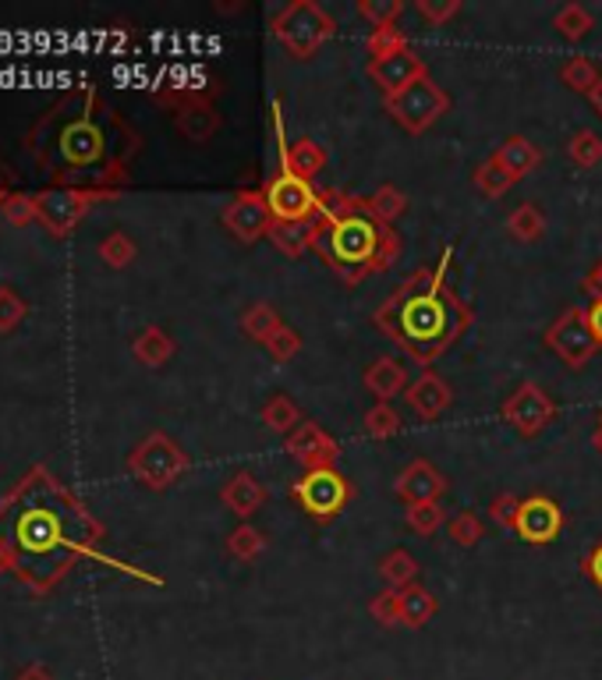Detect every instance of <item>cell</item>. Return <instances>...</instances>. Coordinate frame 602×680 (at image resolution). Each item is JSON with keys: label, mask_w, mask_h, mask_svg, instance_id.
I'll return each instance as SVG.
<instances>
[{"label": "cell", "mask_w": 602, "mask_h": 680, "mask_svg": "<svg viewBox=\"0 0 602 680\" xmlns=\"http://www.w3.org/2000/svg\"><path fill=\"white\" fill-rule=\"evenodd\" d=\"M451 248H443L440 263L430 269L422 266L407 277L391 298H386L373 323L391 337L401 352L430 368L446 347L464 337V329L472 326L475 313L472 305L457 298V290L446 284V269H451Z\"/></svg>", "instance_id": "1"}, {"label": "cell", "mask_w": 602, "mask_h": 680, "mask_svg": "<svg viewBox=\"0 0 602 680\" xmlns=\"http://www.w3.org/2000/svg\"><path fill=\"white\" fill-rule=\"evenodd\" d=\"M313 248L344 284H358L368 274H383L394 266L401 256V238L394 227L379 224L368 213L365 199L323 191Z\"/></svg>", "instance_id": "2"}, {"label": "cell", "mask_w": 602, "mask_h": 680, "mask_svg": "<svg viewBox=\"0 0 602 680\" xmlns=\"http://www.w3.org/2000/svg\"><path fill=\"white\" fill-rule=\"evenodd\" d=\"M334 29H337L334 18H329L316 0H295V4H287L274 18V36L295 61L316 57L326 47L329 36H334Z\"/></svg>", "instance_id": "3"}, {"label": "cell", "mask_w": 602, "mask_h": 680, "mask_svg": "<svg viewBox=\"0 0 602 680\" xmlns=\"http://www.w3.org/2000/svg\"><path fill=\"white\" fill-rule=\"evenodd\" d=\"M131 475L149 490H167L188 472V454L164 433H149L128 457Z\"/></svg>", "instance_id": "4"}, {"label": "cell", "mask_w": 602, "mask_h": 680, "mask_svg": "<svg viewBox=\"0 0 602 680\" xmlns=\"http://www.w3.org/2000/svg\"><path fill=\"white\" fill-rule=\"evenodd\" d=\"M290 496L298 500V507L313 521H334L352 503L355 490L337 469H316L290 485Z\"/></svg>", "instance_id": "5"}, {"label": "cell", "mask_w": 602, "mask_h": 680, "mask_svg": "<svg viewBox=\"0 0 602 680\" xmlns=\"http://www.w3.org/2000/svg\"><path fill=\"white\" fill-rule=\"evenodd\" d=\"M446 107H451V100H446V92L425 75V79L412 82L407 89L386 96V110H391V118L412 135H422L425 128H433Z\"/></svg>", "instance_id": "6"}, {"label": "cell", "mask_w": 602, "mask_h": 680, "mask_svg": "<svg viewBox=\"0 0 602 680\" xmlns=\"http://www.w3.org/2000/svg\"><path fill=\"white\" fill-rule=\"evenodd\" d=\"M263 199H266L269 213H274V220L295 224V220H313L316 217L319 206H323V191H316V185L298 178V174L277 170L274 178H266Z\"/></svg>", "instance_id": "7"}, {"label": "cell", "mask_w": 602, "mask_h": 680, "mask_svg": "<svg viewBox=\"0 0 602 680\" xmlns=\"http://www.w3.org/2000/svg\"><path fill=\"white\" fill-rule=\"evenodd\" d=\"M546 344L571 368L589 365L592 355L599 352V341H595L592 326H589V308H578V305L563 308V313L546 329Z\"/></svg>", "instance_id": "8"}, {"label": "cell", "mask_w": 602, "mask_h": 680, "mask_svg": "<svg viewBox=\"0 0 602 680\" xmlns=\"http://www.w3.org/2000/svg\"><path fill=\"white\" fill-rule=\"evenodd\" d=\"M553 418H556L553 397L532 380H524L517 391L503 401V422H507L511 430L521 433V436H539Z\"/></svg>", "instance_id": "9"}, {"label": "cell", "mask_w": 602, "mask_h": 680, "mask_svg": "<svg viewBox=\"0 0 602 680\" xmlns=\"http://www.w3.org/2000/svg\"><path fill=\"white\" fill-rule=\"evenodd\" d=\"M224 227L235 235L241 245H251L269 235L274 227V213H269L266 199H263V188H245L238 191L235 199L227 203L224 209Z\"/></svg>", "instance_id": "10"}, {"label": "cell", "mask_w": 602, "mask_h": 680, "mask_svg": "<svg viewBox=\"0 0 602 680\" xmlns=\"http://www.w3.org/2000/svg\"><path fill=\"white\" fill-rule=\"evenodd\" d=\"M563 532V511L553 496H542L532 493L521 500V511H517V524H514V535L529 546H546L556 535Z\"/></svg>", "instance_id": "11"}, {"label": "cell", "mask_w": 602, "mask_h": 680, "mask_svg": "<svg viewBox=\"0 0 602 680\" xmlns=\"http://www.w3.org/2000/svg\"><path fill=\"white\" fill-rule=\"evenodd\" d=\"M284 451L295 457L305 472H316V469H337L341 461V446L337 440L329 436L323 425L316 422H302L295 433L284 436Z\"/></svg>", "instance_id": "12"}, {"label": "cell", "mask_w": 602, "mask_h": 680, "mask_svg": "<svg viewBox=\"0 0 602 680\" xmlns=\"http://www.w3.org/2000/svg\"><path fill=\"white\" fill-rule=\"evenodd\" d=\"M100 199V191H86V188H53L36 196V209H40V220L53 230V235H68V230L86 217V209Z\"/></svg>", "instance_id": "13"}, {"label": "cell", "mask_w": 602, "mask_h": 680, "mask_svg": "<svg viewBox=\"0 0 602 680\" xmlns=\"http://www.w3.org/2000/svg\"><path fill=\"white\" fill-rule=\"evenodd\" d=\"M57 152H61V164L68 167H92L107 157V135L96 121L79 118L65 125L61 139H57Z\"/></svg>", "instance_id": "14"}, {"label": "cell", "mask_w": 602, "mask_h": 680, "mask_svg": "<svg viewBox=\"0 0 602 680\" xmlns=\"http://www.w3.org/2000/svg\"><path fill=\"white\" fill-rule=\"evenodd\" d=\"M425 75H430V71H425V61L412 47H404L401 53L383 57V61H368V79H373L386 96L407 89L412 82L425 79Z\"/></svg>", "instance_id": "15"}, {"label": "cell", "mask_w": 602, "mask_h": 680, "mask_svg": "<svg viewBox=\"0 0 602 680\" xmlns=\"http://www.w3.org/2000/svg\"><path fill=\"white\" fill-rule=\"evenodd\" d=\"M443 490H446L443 472L436 469V464L422 461V457L407 464V469L394 482V493L407 503V507H415V503H440Z\"/></svg>", "instance_id": "16"}, {"label": "cell", "mask_w": 602, "mask_h": 680, "mask_svg": "<svg viewBox=\"0 0 602 680\" xmlns=\"http://www.w3.org/2000/svg\"><path fill=\"white\" fill-rule=\"evenodd\" d=\"M407 404L415 407V415L418 418H425V422H433V418H440L446 407H451V401H454V394H451V386H446V380L443 376H436L433 368H425V373L407 386Z\"/></svg>", "instance_id": "17"}, {"label": "cell", "mask_w": 602, "mask_h": 680, "mask_svg": "<svg viewBox=\"0 0 602 680\" xmlns=\"http://www.w3.org/2000/svg\"><path fill=\"white\" fill-rule=\"evenodd\" d=\"M266 485L251 475V472H235L227 482H224V490H220V500H224V507L230 514H238L241 521H248L251 514H256L263 503H266Z\"/></svg>", "instance_id": "18"}, {"label": "cell", "mask_w": 602, "mask_h": 680, "mask_svg": "<svg viewBox=\"0 0 602 680\" xmlns=\"http://www.w3.org/2000/svg\"><path fill=\"white\" fill-rule=\"evenodd\" d=\"M362 383H365L368 394L379 397V404H391L394 397L407 394V386H412V383H407V368L391 355H383V358H376L373 365H368Z\"/></svg>", "instance_id": "19"}, {"label": "cell", "mask_w": 602, "mask_h": 680, "mask_svg": "<svg viewBox=\"0 0 602 680\" xmlns=\"http://www.w3.org/2000/svg\"><path fill=\"white\" fill-rule=\"evenodd\" d=\"M18 546H26L29 553H47L61 542V524L50 511H29L22 521H18Z\"/></svg>", "instance_id": "20"}, {"label": "cell", "mask_w": 602, "mask_h": 680, "mask_svg": "<svg viewBox=\"0 0 602 680\" xmlns=\"http://www.w3.org/2000/svg\"><path fill=\"white\" fill-rule=\"evenodd\" d=\"M174 125H178V131L185 135L188 142H206V139H213V135H217L220 114L213 110V104H206V100H188V104L178 110Z\"/></svg>", "instance_id": "21"}, {"label": "cell", "mask_w": 602, "mask_h": 680, "mask_svg": "<svg viewBox=\"0 0 602 680\" xmlns=\"http://www.w3.org/2000/svg\"><path fill=\"white\" fill-rule=\"evenodd\" d=\"M493 157L521 181V178H529V174L542 164V149L532 139H524V135H511V139L500 142V149L493 152Z\"/></svg>", "instance_id": "22"}, {"label": "cell", "mask_w": 602, "mask_h": 680, "mask_svg": "<svg viewBox=\"0 0 602 680\" xmlns=\"http://www.w3.org/2000/svg\"><path fill=\"white\" fill-rule=\"evenodd\" d=\"M131 355L135 362H142L149 368H160L174 358V337L160 326H146L139 337L131 341Z\"/></svg>", "instance_id": "23"}, {"label": "cell", "mask_w": 602, "mask_h": 680, "mask_svg": "<svg viewBox=\"0 0 602 680\" xmlns=\"http://www.w3.org/2000/svg\"><path fill=\"white\" fill-rule=\"evenodd\" d=\"M326 164H329V152L313 139H298V142L287 146V170L298 174V178H305V181H316L326 170Z\"/></svg>", "instance_id": "24"}, {"label": "cell", "mask_w": 602, "mask_h": 680, "mask_svg": "<svg viewBox=\"0 0 602 680\" xmlns=\"http://www.w3.org/2000/svg\"><path fill=\"white\" fill-rule=\"evenodd\" d=\"M436 610H440V602H436V595L425 589V585H407V589H401V617H404V628H412V631H418V628H425L430 624V620L436 617Z\"/></svg>", "instance_id": "25"}, {"label": "cell", "mask_w": 602, "mask_h": 680, "mask_svg": "<svg viewBox=\"0 0 602 680\" xmlns=\"http://www.w3.org/2000/svg\"><path fill=\"white\" fill-rule=\"evenodd\" d=\"M269 242H274L284 256H302L305 248H313V238H316V217L313 220H295V224H280L274 220L269 227Z\"/></svg>", "instance_id": "26"}, {"label": "cell", "mask_w": 602, "mask_h": 680, "mask_svg": "<svg viewBox=\"0 0 602 680\" xmlns=\"http://www.w3.org/2000/svg\"><path fill=\"white\" fill-rule=\"evenodd\" d=\"M263 425L266 430H274L280 436H290L302 425V412H298V404L290 401L287 394H274L266 404H263V412H259Z\"/></svg>", "instance_id": "27"}, {"label": "cell", "mask_w": 602, "mask_h": 680, "mask_svg": "<svg viewBox=\"0 0 602 680\" xmlns=\"http://www.w3.org/2000/svg\"><path fill=\"white\" fill-rule=\"evenodd\" d=\"M379 578L386 581V589H407V585H415V578H418V560L407 553V550H391L383 560H379Z\"/></svg>", "instance_id": "28"}, {"label": "cell", "mask_w": 602, "mask_h": 680, "mask_svg": "<svg viewBox=\"0 0 602 680\" xmlns=\"http://www.w3.org/2000/svg\"><path fill=\"white\" fill-rule=\"evenodd\" d=\"M472 181H475V188L482 191L485 199H496V196H503V191H511V188L517 185L514 174L503 167L496 157L482 160V164L475 167V174H472Z\"/></svg>", "instance_id": "29"}, {"label": "cell", "mask_w": 602, "mask_h": 680, "mask_svg": "<svg viewBox=\"0 0 602 680\" xmlns=\"http://www.w3.org/2000/svg\"><path fill=\"white\" fill-rule=\"evenodd\" d=\"M553 29L563 36V40H571V43H581L585 36L595 29V18L585 4H563L556 14H553Z\"/></svg>", "instance_id": "30"}, {"label": "cell", "mask_w": 602, "mask_h": 680, "mask_svg": "<svg viewBox=\"0 0 602 680\" xmlns=\"http://www.w3.org/2000/svg\"><path fill=\"white\" fill-rule=\"evenodd\" d=\"M507 230H511L514 242L532 245V242H539L542 235H546V213H542L539 206H532V203H524L507 217Z\"/></svg>", "instance_id": "31"}, {"label": "cell", "mask_w": 602, "mask_h": 680, "mask_svg": "<svg viewBox=\"0 0 602 680\" xmlns=\"http://www.w3.org/2000/svg\"><path fill=\"white\" fill-rule=\"evenodd\" d=\"M280 326H284L280 313L269 302H259V305L245 308V316H241V334L251 337V341H259V344H266Z\"/></svg>", "instance_id": "32"}, {"label": "cell", "mask_w": 602, "mask_h": 680, "mask_svg": "<svg viewBox=\"0 0 602 680\" xmlns=\"http://www.w3.org/2000/svg\"><path fill=\"white\" fill-rule=\"evenodd\" d=\"M365 206H368V213H373L379 224L391 227V224L401 217V213L407 209V196H404L397 185H379L373 196L365 199Z\"/></svg>", "instance_id": "33"}, {"label": "cell", "mask_w": 602, "mask_h": 680, "mask_svg": "<svg viewBox=\"0 0 602 680\" xmlns=\"http://www.w3.org/2000/svg\"><path fill=\"white\" fill-rule=\"evenodd\" d=\"M263 550H266V535L256 529V524H248V521L238 524V529L227 535V553L235 556V560H241V563L256 560Z\"/></svg>", "instance_id": "34"}, {"label": "cell", "mask_w": 602, "mask_h": 680, "mask_svg": "<svg viewBox=\"0 0 602 680\" xmlns=\"http://www.w3.org/2000/svg\"><path fill=\"white\" fill-rule=\"evenodd\" d=\"M568 157L578 167H599L602 164V139H599V131H592V128L574 131L571 142H568Z\"/></svg>", "instance_id": "35"}, {"label": "cell", "mask_w": 602, "mask_h": 680, "mask_svg": "<svg viewBox=\"0 0 602 680\" xmlns=\"http://www.w3.org/2000/svg\"><path fill=\"white\" fill-rule=\"evenodd\" d=\"M560 79H563V86H568V89L589 96L599 86L602 75H599V68L589 61V57H571V61L560 68Z\"/></svg>", "instance_id": "36"}, {"label": "cell", "mask_w": 602, "mask_h": 680, "mask_svg": "<svg viewBox=\"0 0 602 680\" xmlns=\"http://www.w3.org/2000/svg\"><path fill=\"white\" fill-rule=\"evenodd\" d=\"M362 425H365V436H373V440H391V436H397L401 433V415L394 412L391 404H373L365 412V418H362Z\"/></svg>", "instance_id": "37"}, {"label": "cell", "mask_w": 602, "mask_h": 680, "mask_svg": "<svg viewBox=\"0 0 602 680\" xmlns=\"http://www.w3.org/2000/svg\"><path fill=\"white\" fill-rule=\"evenodd\" d=\"M407 47V36L397 29V26H383V29H373L368 32V40H365V50L373 61H383V57H391V53H401Z\"/></svg>", "instance_id": "38"}, {"label": "cell", "mask_w": 602, "mask_h": 680, "mask_svg": "<svg viewBox=\"0 0 602 680\" xmlns=\"http://www.w3.org/2000/svg\"><path fill=\"white\" fill-rule=\"evenodd\" d=\"M443 524H446V511L440 503H415V507H407V529L418 535H436Z\"/></svg>", "instance_id": "39"}, {"label": "cell", "mask_w": 602, "mask_h": 680, "mask_svg": "<svg viewBox=\"0 0 602 680\" xmlns=\"http://www.w3.org/2000/svg\"><path fill=\"white\" fill-rule=\"evenodd\" d=\"M446 535H451V542H454V546H461V550L478 546V539H482V521H478V514L461 511L457 518L446 521Z\"/></svg>", "instance_id": "40"}, {"label": "cell", "mask_w": 602, "mask_h": 680, "mask_svg": "<svg viewBox=\"0 0 602 680\" xmlns=\"http://www.w3.org/2000/svg\"><path fill=\"white\" fill-rule=\"evenodd\" d=\"M368 613H373L376 624L383 628H401L404 617H401V592L397 589H383L379 595H373L368 602Z\"/></svg>", "instance_id": "41"}, {"label": "cell", "mask_w": 602, "mask_h": 680, "mask_svg": "<svg viewBox=\"0 0 602 680\" xmlns=\"http://www.w3.org/2000/svg\"><path fill=\"white\" fill-rule=\"evenodd\" d=\"M358 14L365 22H373V29H383V26H397L404 4L401 0H358Z\"/></svg>", "instance_id": "42"}, {"label": "cell", "mask_w": 602, "mask_h": 680, "mask_svg": "<svg viewBox=\"0 0 602 680\" xmlns=\"http://www.w3.org/2000/svg\"><path fill=\"white\" fill-rule=\"evenodd\" d=\"M135 242L125 235V230H114V235H107L103 242H100V256H103V263L107 266H114V269H125L131 259H135Z\"/></svg>", "instance_id": "43"}, {"label": "cell", "mask_w": 602, "mask_h": 680, "mask_svg": "<svg viewBox=\"0 0 602 680\" xmlns=\"http://www.w3.org/2000/svg\"><path fill=\"white\" fill-rule=\"evenodd\" d=\"M0 213H4L8 224H18V227L40 220V209H36V196H22V191H11V196L0 203Z\"/></svg>", "instance_id": "44"}, {"label": "cell", "mask_w": 602, "mask_h": 680, "mask_svg": "<svg viewBox=\"0 0 602 680\" xmlns=\"http://www.w3.org/2000/svg\"><path fill=\"white\" fill-rule=\"evenodd\" d=\"M266 352L274 355L277 362L298 358V352H302V334H298V329H290V326H280L277 334L266 341Z\"/></svg>", "instance_id": "45"}, {"label": "cell", "mask_w": 602, "mask_h": 680, "mask_svg": "<svg viewBox=\"0 0 602 680\" xmlns=\"http://www.w3.org/2000/svg\"><path fill=\"white\" fill-rule=\"evenodd\" d=\"M517 511H521V500H517L511 490L496 493V496H493V503H490V518L500 524L503 532H514V524H517Z\"/></svg>", "instance_id": "46"}, {"label": "cell", "mask_w": 602, "mask_h": 680, "mask_svg": "<svg viewBox=\"0 0 602 680\" xmlns=\"http://www.w3.org/2000/svg\"><path fill=\"white\" fill-rule=\"evenodd\" d=\"M26 319V302L11 287H0V334H8Z\"/></svg>", "instance_id": "47"}, {"label": "cell", "mask_w": 602, "mask_h": 680, "mask_svg": "<svg viewBox=\"0 0 602 680\" xmlns=\"http://www.w3.org/2000/svg\"><path fill=\"white\" fill-rule=\"evenodd\" d=\"M415 11H418L430 26H443V22H451V18L461 11V0H418Z\"/></svg>", "instance_id": "48"}, {"label": "cell", "mask_w": 602, "mask_h": 680, "mask_svg": "<svg viewBox=\"0 0 602 680\" xmlns=\"http://www.w3.org/2000/svg\"><path fill=\"white\" fill-rule=\"evenodd\" d=\"M581 571H585V578L602 592V539L585 553V560H581Z\"/></svg>", "instance_id": "49"}, {"label": "cell", "mask_w": 602, "mask_h": 680, "mask_svg": "<svg viewBox=\"0 0 602 680\" xmlns=\"http://www.w3.org/2000/svg\"><path fill=\"white\" fill-rule=\"evenodd\" d=\"M581 287H585V295H589L592 302H602V263H595V266L589 269V277L581 280Z\"/></svg>", "instance_id": "50"}, {"label": "cell", "mask_w": 602, "mask_h": 680, "mask_svg": "<svg viewBox=\"0 0 602 680\" xmlns=\"http://www.w3.org/2000/svg\"><path fill=\"white\" fill-rule=\"evenodd\" d=\"M589 326H592V334H595V341H599V347H602V302H592V305H589Z\"/></svg>", "instance_id": "51"}, {"label": "cell", "mask_w": 602, "mask_h": 680, "mask_svg": "<svg viewBox=\"0 0 602 680\" xmlns=\"http://www.w3.org/2000/svg\"><path fill=\"white\" fill-rule=\"evenodd\" d=\"M11 196V170L0 164V203H4Z\"/></svg>", "instance_id": "52"}, {"label": "cell", "mask_w": 602, "mask_h": 680, "mask_svg": "<svg viewBox=\"0 0 602 680\" xmlns=\"http://www.w3.org/2000/svg\"><path fill=\"white\" fill-rule=\"evenodd\" d=\"M18 680H50V670L47 667H29Z\"/></svg>", "instance_id": "53"}, {"label": "cell", "mask_w": 602, "mask_h": 680, "mask_svg": "<svg viewBox=\"0 0 602 680\" xmlns=\"http://www.w3.org/2000/svg\"><path fill=\"white\" fill-rule=\"evenodd\" d=\"M14 563V550L8 546V542H0V571H8Z\"/></svg>", "instance_id": "54"}, {"label": "cell", "mask_w": 602, "mask_h": 680, "mask_svg": "<svg viewBox=\"0 0 602 680\" xmlns=\"http://www.w3.org/2000/svg\"><path fill=\"white\" fill-rule=\"evenodd\" d=\"M589 100H592V107H595V114H602V79H599V86L589 92Z\"/></svg>", "instance_id": "55"}, {"label": "cell", "mask_w": 602, "mask_h": 680, "mask_svg": "<svg viewBox=\"0 0 602 680\" xmlns=\"http://www.w3.org/2000/svg\"><path fill=\"white\" fill-rule=\"evenodd\" d=\"M592 446H595V451L602 454V425H595V433H592Z\"/></svg>", "instance_id": "56"}, {"label": "cell", "mask_w": 602, "mask_h": 680, "mask_svg": "<svg viewBox=\"0 0 602 680\" xmlns=\"http://www.w3.org/2000/svg\"><path fill=\"white\" fill-rule=\"evenodd\" d=\"M599 425H602V415H599Z\"/></svg>", "instance_id": "57"}]
</instances>
